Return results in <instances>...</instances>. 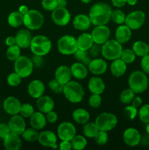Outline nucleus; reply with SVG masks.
I'll return each mask as SVG.
<instances>
[{
  "label": "nucleus",
  "instance_id": "obj_52",
  "mask_svg": "<svg viewBox=\"0 0 149 150\" xmlns=\"http://www.w3.org/2000/svg\"><path fill=\"white\" fill-rule=\"evenodd\" d=\"M89 51H83V50H80V49H77L75 52L73 54V57L74 58L77 60V62H81L82 60L86 57L87 56H89Z\"/></svg>",
  "mask_w": 149,
  "mask_h": 150
},
{
  "label": "nucleus",
  "instance_id": "obj_45",
  "mask_svg": "<svg viewBox=\"0 0 149 150\" xmlns=\"http://www.w3.org/2000/svg\"><path fill=\"white\" fill-rule=\"evenodd\" d=\"M64 86L62 83L58 82V81L56 80L55 79H52L48 82V87L49 89L52 91L53 92L56 94H61L63 93V90H64Z\"/></svg>",
  "mask_w": 149,
  "mask_h": 150
},
{
  "label": "nucleus",
  "instance_id": "obj_56",
  "mask_svg": "<svg viewBox=\"0 0 149 150\" xmlns=\"http://www.w3.org/2000/svg\"><path fill=\"white\" fill-rule=\"evenodd\" d=\"M112 5L117 8H121L127 4V0H111Z\"/></svg>",
  "mask_w": 149,
  "mask_h": 150
},
{
  "label": "nucleus",
  "instance_id": "obj_5",
  "mask_svg": "<svg viewBox=\"0 0 149 150\" xmlns=\"http://www.w3.org/2000/svg\"><path fill=\"white\" fill-rule=\"evenodd\" d=\"M122 51V45L115 39L108 40L106 42L102 45V57L110 61L119 59Z\"/></svg>",
  "mask_w": 149,
  "mask_h": 150
},
{
  "label": "nucleus",
  "instance_id": "obj_30",
  "mask_svg": "<svg viewBox=\"0 0 149 150\" xmlns=\"http://www.w3.org/2000/svg\"><path fill=\"white\" fill-rule=\"evenodd\" d=\"M77 44L78 49L89 51L93 44L91 35L89 33H83L80 35L77 38Z\"/></svg>",
  "mask_w": 149,
  "mask_h": 150
},
{
  "label": "nucleus",
  "instance_id": "obj_41",
  "mask_svg": "<svg viewBox=\"0 0 149 150\" xmlns=\"http://www.w3.org/2000/svg\"><path fill=\"white\" fill-rule=\"evenodd\" d=\"M123 114L126 119L129 120H133L138 115V110L133 105H128L127 107H125Z\"/></svg>",
  "mask_w": 149,
  "mask_h": 150
},
{
  "label": "nucleus",
  "instance_id": "obj_54",
  "mask_svg": "<svg viewBox=\"0 0 149 150\" xmlns=\"http://www.w3.org/2000/svg\"><path fill=\"white\" fill-rule=\"evenodd\" d=\"M45 117H46V120L48 122L53 124V123H55L57 121V120H58V114L53 110H52V111L46 113Z\"/></svg>",
  "mask_w": 149,
  "mask_h": 150
},
{
  "label": "nucleus",
  "instance_id": "obj_14",
  "mask_svg": "<svg viewBox=\"0 0 149 150\" xmlns=\"http://www.w3.org/2000/svg\"><path fill=\"white\" fill-rule=\"evenodd\" d=\"M8 125L11 133L19 135V136L22 135V133L26 128L24 117H23L19 114L12 116L8 122Z\"/></svg>",
  "mask_w": 149,
  "mask_h": 150
},
{
  "label": "nucleus",
  "instance_id": "obj_17",
  "mask_svg": "<svg viewBox=\"0 0 149 150\" xmlns=\"http://www.w3.org/2000/svg\"><path fill=\"white\" fill-rule=\"evenodd\" d=\"M89 71L94 76H102L108 70V64L103 59L93 58L88 65Z\"/></svg>",
  "mask_w": 149,
  "mask_h": 150
},
{
  "label": "nucleus",
  "instance_id": "obj_3",
  "mask_svg": "<svg viewBox=\"0 0 149 150\" xmlns=\"http://www.w3.org/2000/svg\"><path fill=\"white\" fill-rule=\"evenodd\" d=\"M63 94L67 100L72 103H78L83 100L85 95L83 86L75 81H70L64 85Z\"/></svg>",
  "mask_w": 149,
  "mask_h": 150
},
{
  "label": "nucleus",
  "instance_id": "obj_18",
  "mask_svg": "<svg viewBox=\"0 0 149 150\" xmlns=\"http://www.w3.org/2000/svg\"><path fill=\"white\" fill-rule=\"evenodd\" d=\"M15 37L16 45H18L20 48L25 49L30 47L32 36L29 29H20Z\"/></svg>",
  "mask_w": 149,
  "mask_h": 150
},
{
  "label": "nucleus",
  "instance_id": "obj_23",
  "mask_svg": "<svg viewBox=\"0 0 149 150\" xmlns=\"http://www.w3.org/2000/svg\"><path fill=\"white\" fill-rule=\"evenodd\" d=\"M88 88L91 94L102 95L105 89V83L104 81L98 76L91 78L88 83Z\"/></svg>",
  "mask_w": 149,
  "mask_h": 150
},
{
  "label": "nucleus",
  "instance_id": "obj_46",
  "mask_svg": "<svg viewBox=\"0 0 149 150\" xmlns=\"http://www.w3.org/2000/svg\"><path fill=\"white\" fill-rule=\"evenodd\" d=\"M7 83H8L10 86L15 87V86H18V85L20 84V83H21L22 81V78L20 77L18 73L14 72V73H12L8 75L7 79Z\"/></svg>",
  "mask_w": 149,
  "mask_h": 150
},
{
  "label": "nucleus",
  "instance_id": "obj_13",
  "mask_svg": "<svg viewBox=\"0 0 149 150\" xmlns=\"http://www.w3.org/2000/svg\"><path fill=\"white\" fill-rule=\"evenodd\" d=\"M76 135V128L72 123L70 122H63L57 127V136L62 140L71 141Z\"/></svg>",
  "mask_w": 149,
  "mask_h": 150
},
{
  "label": "nucleus",
  "instance_id": "obj_4",
  "mask_svg": "<svg viewBox=\"0 0 149 150\" xmlns=\"http://www.w3.org/2000/svg\"><path fill=\"white\" fill-rule=\"evenodd\" d=\"M29 48L33 54L43 57L49 54L52 48V42L51 40L45 35H36L32 38Z\"/></svg>",
  "mask_w": 149,
  "mask_h": 150
},
{
  "label": "nucleus",
  "instance_id": "obj_62",
  "mask_svg": "<svg viewBox=\"0 0 149 150\" xmlns=\"http://www.w3.org/2000/svg\"><path fill=\"white\" fill-rule=\"evenodd\" d=\"M138 0H127V3L130 6H134L137 3Z\"/></svg>",
  "mask_w": 149,
  "mask_h": 150
},
{
  "label": "nucleus",
  "instance_id": "obj_20",
  "mask_svg": "<svg viewBox=\"0 0 149 150\" xmlns=\"http://www.w3.org/2000/svg\"><path fill=\"white\" fill-rule=\"evenodd\" d=\"M28 93L34 99H37L44 95L45 85L40 80L32 81L28 86Z\"/></svg>",
  "mask_w": 149,
  "mask_h": 150
},
{
  "label": "nucleus",
  "instance_id": "obj_15",
  "mask_svg": "<svg viewBox=\"0 0 149 150\" xmlns=\"http://www.w3.org/2000/svg\"><path fill=\"white\" fill-rule=\"evenodd\" d=\"M123 140L127 146L134 147L140 144L141 135L137 129L134 127H129L126 129L123 133Z\"/></svg>",
  "mask_w": 149,
  "mask_h": 150
},
{
  "label": "nucleus",
  "instance_id": "obj_50",
  "mask_svg": "<svg viewBox=\"0 0 149 150\" xmlns=\"http://www.w3.org/2000/svg\"><path fill=\"white\" fill-rule=\"evenodd\" d=\"M32 63H33L34 67H36L37 68H40L44 64V59L42 56L33 54V56L31 58Z\"/></svg>",
  "mask_w": 149,
  "mask_h": 150
},
{
  "label": "nucleus",
  "instance_id": "obj_19",
  "mask_svg": "<svg viewBox=\"0 0 149 150\" xmlns=\"http://www.w3.org/2000/svg\"><path fill=\"white\" fill-rule=\"evenodd\" d=\"M37 141L42 146L51 148L57 143V136L51 130H43L39 133Z\"/></svg>",
  "mask_w": 149,
  "mask_h": 150
},
{
  "label": "nucleus",
  "instance_id": "obj_28",
  "mask_svg": "<svg viewBox=\"0 0 149 150\" xmlns=\"http://www.w3.org/2000/svg\"><path fill=\"white\" fill-rule=\"evenodd\" d=\"M111 74L114 77L119 78L124 76L127 70V64H126L121 58L113 60L110 64Z\"/></svg>",
  "mask_w": 149,
  "mask_h": 150
},
{
  "label": "nucleus",
  "instance_id": "obj_64",
  "mask_svg": "<svg viewBox=\"0 0 149 150\" xmlns=\"http://www.w3.org/2000/svg\"><path fill=\"white\" fill-rule=\"evenodd\" d=\"M81 1L83 3H84V4H89V3H90L91 1V0H81Z\"/></svg>",
  "mask_w": 149,
  "mask_h": 150
},
{
  "label": "nucleus",
  "instance_id": "obj_22",
  "mask_svg": "<svg viewBox=\"0 0 149 150\" xmlns=\"http://www.w3.org/2000/svg\"><path fill=\"white\" fill-rule=\"evenodd\" d=\"M115 40L121 45L128 42L131 38V29L126 24H121L117 27L115 33Z\"/></svg>",
  "mask_w": 149,
  "mask_h": 150
},
{
  "label": "nucleus",
  "instance_id": "obj_33",
  "mask_svg": "<svg viewBox=\"0 0 149 150\" xmlns=\"http://www.w3.org/2000/svg\"><path fill=\"white\" fill-rule=\"evenodd\" d=\"M7 22L12 27L17 28L23 24V15L18 11L12 12L7 18Z\"/></svg>",
  "mask_w": 149,
  "mask_h": 150
},
{
  "label": "nucleus",
  "instance_id": "obj_59",
  "mask_svg": "<svg viewBox=\"0 0 149 150\" xmlns=\"http://www.w3.org/2000/svg\"><path fill=\"white\" fill-rule=\"evenodd\" d=\"M29 7H28L26 5H21L19 7L18 12L19 13H21L22 15H23V16H24V15L26 14L28 11H29Z\"/></svg>",
  "mask_w": 149,
  "mask_h": 150
},
{
  "label": "nucleus",
  "instance_id": "obj_21",
  "mask_svg": "<svg viewBox=\"0 0 149 150\" xmlns=\"http://www.w3.org/2000/svg\"><path fill=\"white\" fill-rule=\"evenodd\" d=\"M72 73L70 67L67 65H61L56 68L55 71V79L62 83L63 85L67 84L71 81Z\"/></svg>",
  "mask_w": 149,
  "mask_h": 150
},
{
  "label": "nucleus",
  "instance_id": "obj_32",
  "mask_svg": "<svg viewBox=\"0 0 149 150\" xmlns=\"http://www.w3.org/2000/svg\"><path fill=\"white\" fill-rule=\"evenodd\" d=\"M132 51L136 56L143 57L149 54V45H148L144 41H136L132 45Z\"/></svg>",
  "mask_w": 149,
  "mask_h": 150
},
{
  "label": "nucleus",
  "instance_id": "obj_24",
  "mask_svg": "<svg viewBox=\"0 0 149 150\" xmlns=\"http://www.w3.org/2000/svg\"><path fill=\"white\" fill-rule=\"evenodd\" d=\"M36 104L39 111L43 114H46L53 110L55 106L53 100L48 95H42L40 98H37Z\"/></svg>",
  "mask_w": 149,
  "mask_h": 150
},
{
  "label": "nucleus",
  "instance_id": "obj_12",
  "mask_svg": "<svg viewBox=\"0 0 149 150\" xmlns=\"http://www.w3.org/2000/svg\"><path fill=\"white\" fill-rule=\"evenodd\" d=\"M51 18L55 24L60 26H66L71 19V15L66 7H57L52 11Z\"/></svg>",
  "mask_w": 149,
  "mask_h": 150
},
{
  "label": "nucleus",
  "instance_id": "obj_36",
  "mask_svg": "<svg viewBox=\"0 0 149 150\" xmlns=\"http://www.w3.org/2000/svg\"><path fill=\"white\" fill-rule=\"evenodd\" d=\"M20 48L15 45L8 46V48L6 51V57L7 59H9L11 62H15L16 59L20 57Z\"/></svg>",
  "mask_w": 149,
  "mask_h": 150
},
{
  "label": "nucleus",
  "instance_id": "obj_38",
  "mask_svg": "<svg viewBox=\"0 0 149 150\" xmlns=\"http://www.w3.org/2000/svg\"><path fill=\"white\" fill-rule=\"evenodd\" d=\"M134 97H135V93L130 88H129V89H124L121 92L119 99L123 104L129 105L131 103Z\"/></svg>",
  "mask_w": 149,
  "mask_h": 150
},
{
  "label": "nucleus",
  "instance_id": "obj_11",
  "mask_svg": "<svg viewBox=\"0 0 149 150\" xmlns=\"http://www.w3.org/2000/svg\"><path fill=\"white\" fill-rule=\"evenodd\" d=\"M93 42L99 45H103L110 37V29L106 25L95 26L91 33Z\"/></svg>",
  "mask_w": 149,
  "mask_h": 150
},
{
  "label": "nucleus",
  "instance_id": "obj_57",
  "mask_svg": "<svg viewBox=\"0 0 149 150\" xmlns=\"http://www.w3.org/2000/svg\"><path fill=\"white\" fill-rule=\"evenodd\" d=\"M142 103H143V100L141 99L140 97H134V99H133V100L131 103V105H133V106L137 108L141 106Z\"/></svg>",
  "mask_w": 149,
  "mask_h": 150
},
{
  "label": "nucleus",
  "instance_id": "obj_6",
  "mask_svg": "<svg viewBox=\"0 0 149 150\" xmlns=\"http://www.w3.org/2000/svg\"><path fill=\"white\" fill-rule=\"evenodd\" d=\"M44 23V16L37 10H29L23 16V25L29 30H37Z\"/></svg>",
  "mask_w": 149,
  "mask_h": 150
},
{
  "label": "nucleus",
  "instance_id": "obj_27",
  "mask_svg": "<svg viewBox=\"0 0 149 150\" xmlns=\"http://www.w3.org/2000/svg\"><path fill=\"white\" fill-rule=\"evenodd\" d=\"M70 70H71L72 77L77 80L85 79L87 77L88 73H89V69H88L87 66L80 62H74V64H72L70 67Z\"/></svg>",
  "mask_w": 149,
  "mask_h": 150
},
{
  "label": "nucleus",
  "instance_id": "obj_35",
  "mask_svg": "<svg viewBox=\"0 0 149 150\" xmlns=\"http://www.w3.org/2000/svg\"><path fill=\"white\" fill-rule=\"evenodd\" d=\"M98 131H99V129H98L95 122H88L86 124L83 125V132L86 137L90 138V139L94 138Z\"/></svg>",
  "mask_w": 149,
  "mask_h": 150
},
{
  "label": "nucleus",
  "instance_id": "obj_55",
  "mask_svg": "<svg viewBox=\"0 0 149 150\" xmlns=\"http://www.w3.org/2000/svg\"><path fill=\"white\" fill-rule=\"evenodd\" d=\"M58 149L61 150H71L72 149V144L70 141L62 140L58 145Z\"/></svg>",
  "mask_w": 149,
  "mask_h": 150
},
{
  "label": "nucleus",
  "instance_id": "obj_16",
  "mask_svg": "<svg viewBox=\"0 0 149 150\" xmlns=\"http://www.w3.org/2000/svg\"><path fill=\"white\" fill-rule=\"evenodd\" d=\"M21 105V103L17 98L10 96L4 100L3 108L7 114L13 116L19 114Z\"/></svg>",
  "mask_w": 149,
  "mask_h": 150
},
{
  "label": "nucleus",
  "instance_id": "obj_40",
  "mask_svg": "<svg viewBox=\"0 0 149 150\" xmlns=\"http://www.w3.org/2000/svg\"><path fill=\"white\" fill-rule=\"evenodd\" d=\"M120 58H121L126 64H131V63L134 62V60H135L136 54H134V52L132 51V49H129V48L123 49Z\"/></svg>",
  "mask_w": 149,
  "mask_h": 150
},
{
  "label": "nucleus",
  "instance_id": "obj_48",
  "mask_svg": "<svg viewBox=\"0 0 149 150\" xmlns=\"http://www.w3.org/2000/svg\"><path fill=\"white\" fill-rule=\"evenodd\" d=\"M41 4L44 10L46 11L52 12L55 10L58 6H57V0H42Z\"/></svg>",
  "mask_w": 149,
  "mask_h": 150
},
{
  "label": "nucleus",
  "instance_id": "obj_42",
  "mask_svg": "<svg viewBox=\"0 0 149 150\" xmlns=\"http://www.w3.org/2000/svg\"><path fill=\"white\" fill-rule=\"evenodd\" d=\"M34 108L33 105L30 103H23L21 105L19 114L24 118H30V117L34 114Z\"/></svg>",
  "mask_w": 149,
  "mask_h": 150
},
{
  "label": "nucleus",
  "instance_id": "obj_34",
  "mask_svg": "<svg viewBox=\"0 0 149 150\" xmlns=\"http://www.w3.org/2000/svg\"><path fill=\"white\" fill-rule=\"evenodd\" d=\"M70 142H71L72 149L75 150H82L85 149L86 146H87L88 143L86 136H81V135H75Z\"/></svg>",
  "mask_w": 149,
  "mask_h": 150
},
{
  "label": "nucleus",
  "instance_id": "obj_43",
  "mask_svg": "<svg viewBox=\"0 0 149 150\" xmlns=\"http://www.w3.org/2000/svg\"><path fill=\"white\" fill-rule=\"evenodd\" d=\"M93 139H94L96 144L99 145V146H104V145L108 143L109 136H108V132L103 131V130H99Z\"/></svg>",
  "mask_w": 149,
  "mask_h": 150
},
{
  "label": "nucleus",
  "instance_id": "obj_10",
  "mask_svg": "<svg viewBox=\"0 0 149 150\" xmlns=\"http://www.w3.org/2000/svg\"><path fill=\"white\" fill-rule=\"evenodd\" d=\"M145 21V14L142 10H134L126 16L124 24L131 30L140 29Z\"/></svg>",
  "mask_w": 149,
  "mask_h": 150
},
{
  "label": "nucleus",
  "instance_id": "obj_61",
  "mask_svg": "<svg viewBox=\"0 0 149 150\" xmlns=\"http://www.w3.org/2000/svg\"><path fill=\"white\" fill-rule=\"evenodd\" d=\"M91 61V58L90 56L89 55V56H87L86 57H85V58L83 59V60H82L81 63H83V64H85V65L87 66V67H88V65L90 64Z\"/></svg>",
  "mask_w": 149,
  "mask_h": 150
},
{
  "label": "nucleus",
  "instance_id": "obj_39",
  "mask_svg": "<svg viewBox=\"0 0 149 150\" xmlns=\"http://www.w3.org/2000/svg\"><path fill=\"white\" fill-rule=\"evenodd\" d=\"M126 15L122 10H119V9H116V10H112V13H111V20L114 22L115 23L118 25L124 24L126 20Z\"/></svg>",
  "mask_w": 149,
  "mask_h": 150
},
{
  "label": "nucleus",
  "instance_id": "obj_9",
  "mask_svg": "<svg viewBox=\"0 0 149 150\" xmlns=\"http://www.w3.org/2000/svg\"><path fill=\"white\" fill-rule=\"evenodd\" d=\"M34 70V65L30 58L26 56H20L14 62V70L22 79L31 76Z\"/></svg>",
  "mask_w": 149,
  "mask_h": 150
},
{
  "label": "nucleus",
  "instance_id": "obj_49",
  "mask_svg": "<svg viewBox=\"0 0 149 150\" xmlns=\"http://www.w3.org/2000/svg\"><path fill=\"white\" fill-rule=\"evenodd\" d=\"M89 54L93 58H97L100 54H102V45H99L93 42L89 51Z\"/></svg>",
  "mask_w": 149,
  "mask_h": 150
},
{
  "label": "nucleus",
  "instance_id": "obj_7",
  "mask_svg": "<svg viewBox=\"0 0 149 150\" xmlns=\"http://www.w3.org/2000/svg\"><path fill=\"white\" fill-rule=\"evenodd\" d=\"M95 123L99 130L110 131L116 127L118 124V119L115 114L109 112H104L96 117Z\"/></svg>",
  "mask_w": 149,
  "mask_h": 150
},
{
  "label": "nucleus",
  "instance_id": "obj_1",
  "mask_svg": "<svg viewBox=\"0 0 149 150\" xmlns=\"http://www.w3.org/2000/svg\"><path fill=\"white\" fill-rule=\"evenodd\" d=\"M112 8L106 2H97L91 6L89 16L91 24L94 26L106 25L111 20Z\"/></svg>",
  "mask_w": 149,
  "mask_h": 150
},
{
  "label": "nucleus",
  "instance_id": "obj_47",
  "mask_svg": "<svg viewBox=\"0 0 149 150\" xmlns=\"http://www.w3.org/2000/svg\"><path fill=\"white\" fill-rule=\"evenodd\" d=\"M102 97L101 95L97 94H92L89 99V104L91 108H98L102 103Z\"/></svg>",
  "mask_w": 149,
  "mask_h": 150
},
{
  "label": "nucleus",
  "instance_id": "obj_60",
  "mask_svg": "<svg viewBox=\"0 0 149 150\" xmlns=\"http://www.w3.org/2000/svg\"><path fill=\"white\" fill-rule=\"evenodd\" d=\"M67 5V0H57V6L59 7H66Z\"/></svg>",
  "mask_w": 149,
  "mask_h": 150
},
{
  "label": "nucleus",
  "instance_id": "obj_37",
  "mask_svg": "<svg viewBox=\"0 0 149 150\" xmlns=\"http://www.w3.org/2000/svg\"><path fill=\"white\" fill-rule=\"evenodd\" d=\"M39 133L38 130L33 127L26 128V130L22 133V138L28 142H33L37 141Z\"/></svg>",
  "mask_w": 149,
  "mask_h": 150
},
{
  "label": "nucleus",
  "instance_id": "obj_58",
  "mask_svg": "<svg viewBox=\"0 0 149 150\" xmlns=\"http://www.w3.org/2000/svg\"><path fill=\"white\" fill-rule=\"evenodd\" d=\"M5 44L7 45V46H11V45H15L16 44L15 37H13V36L7 37L5 40Z\"/></svg>",
  "mask_w": 149,
  "mask_h": 150
},
{
  "label": "nucleus",
  "instance_id": "obj_53",
  "mask_svg": "<svg viewBox=\"0 0 149 150\" xmlns=\"http://www.w3.org/2000/svg\"><path fill=\"white\" fill-rule=\"evenodd\" d=\"M11 133L8 124L0 123V138L4 139Z\"/></svg>",
  "mask_w": 149,
  "mask_h": 150
},
{
  "label": "nucleus",
  "instance_id": "obj_51",
  "mask_svg": "<svg viewBox=\"0 0 149 150\" xmlns=\"http://www.w3.org/2000/svg\"><path fill=\"white\" fill-rule=\"evenodd\" d=\"M140 66L142 70L146 74H149V54L142 57L140 61Z\"/></svg>",
  "mask_w": 149,
  "mask_h": 150
},
{
  "label": "nucleus",
  "instance_id": "obj_26",
  "mask_svg": "<svg viewBox=\"0 0 149 150\" xmlns=\"http://www.w3.org/2000/svg\"><path fill=\"white\" fill-rule=\"evenodd\" d=\"M72 25L77 30L86 31L90 28L91 22L89 16L86 14H78L73 19Z\"/></svg>",
  "mask_w": 149,
  "mask_h": 150
},
{
  "label": "nucleus",
  "instance_id": "obj_25",
  "mask_svg": "<svg viewBox=\"0 0 149 150\" xmlns=\"http://www.w3.org/2000/svg\"><path fill=\"white\" fill-rule=\"evenodd\" d=\"M4 146L7 150H19L22 146V141L20 136L10 133L4 139Z\"/></svg>",
  "mask_w": 149,
  "mask_h": 150
},
{
  "label": "nucleus",
  "instance_id": "obj_2",
  "mask_svg": "<svg viewBox=\"0 0 149 150\" xmlns=\"http://www.w3.org/2000/svg\"><path fill=\"white\" fill-rule=\"evenodd\" d=\"M128 84L134 93L141 94L148 89L149 81L146 73L143 71L135 70L129 76Z\"/></svg>",
  "mask_w": 149,
  "mask_h": 150
},
{
  "label": "nucleus",
  "instance_id": "obj_44",
  "mask_svg": "<svg viewBox=\"0 0 149 150\" xmlns=\"http://www.w3.org/2000/svg\"><path fill=\"white\" fill-rule=\"evenodd\" d=\"M138 116L142 122L149 123V104H145L139 109Z\"/></svg>",
  "mask_w": 149,
  "mask_h": 150
},
{
  "label": "nucleus",
  "instance_id": "obj_63",
  "mask_svg": "<svg viewBox=\"0 0 149 150\" xmlns=\"http://www.w3.org/2000/svg\"><path fill=\"white\" fill-rule=\"evenodd\" d=\"M145 132L147 133V136H149V123H148L145 127Z\"/></svg>",
  "mask_w": 149,
  "mask_h": 150
},
{
  "label": "nucleus",
  "instance_id": "obj_29",
  "mask_svg": "<svg viewBox=\"0 0 149 150\" xmlns=\"http://www.w3.org/2000/svg\"><path fill=\"white\" fill-rule=\"evenodd\" d=\"M30 125L32 127L36 129V130H42L45 127L47 124V120L45 115L41 111L34 112L30 117Z\"/></svg>",
  "mask_w": 149,
  "mask_h": 150
},
{
  "label": "nucleus",
  "instance_id": "obj_8",
  "mask_svg": "<svg viewBox=\"0 0 149 150\" xmlns=\"http://www.w3.org/2000/svg\"><path fill=\"white\" fill-rule=\"evenodd\" d=\"M57 48L59 53L63 55H73L78 49L77 39L72 35H64L58 39Z\"/></svg>",
  "mask_w": 149,
  "mask_h": 150
},
{
  "label": "nucleus",
  "instance_id": "obj_31",
  "mask_svg": "<svg viewBox=\"0 0 149 150\" xmlns=\"http://www.w3.org/2000/svg\"><path fill=\"white\" fill-rule=\"evenodd\" d=\"M72 119L77 124L84 125L90 120V114L86 109L80 108L73 111Z\"/></svg>",
  "mask_w": 149,
  "mask_h": 150
}]
</instances>
